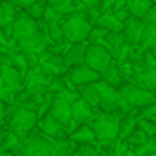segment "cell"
I'll return each instance as SVG.
<instances>
[{
  "mask_svg": "<svg viewBox=\"0 0 156 156\" xmlns=\"http://www.w3.org/2000/svg\"><path fill=\"white\" fill-rule=\"evenodd\" d=\"M91 24L87 22L83 14H71L67 20L63 22V36L65 40L73 44H81L91 36Z\"/></svg>",
  "mask_w": 156,
  "mask_h": 156,
  "instance_id": "6da1fadb",
  "label": "cell"
},
{
  "mask_svg": "<svg viewBox=\"0 0 156 156\" xmlns=\"http://www.w3.org/2000/svg\"><path fill=\"white\" fill-rule=\"evenodd\" d=\"M119 126H121V119L113 113H103L95 119L93 122V133L99 140H115L119 136Z\"/></svg>",
  "mask_w": 156,
  "mask_h": 156,
  "instance_id": "7a4b0ae2",
  "label": "cell"
},
{
  "mask_svg": "<svg viewBox=\"0 0 156 156\" xmlns=\"http://www.w3.org/2000/svg\"><path fill=\"white\" fill-rule=\"evenodd\" d=\"M85 65L95 69L97 73H105L107 69L113 65V55L109 53L105 46L101 44H93L87 48V57H85Z\"/></svg>",
  "mask_w": 156,
  "mask_h": 156,
  "instance_id": "3957f363",
  "label": "cell"
},
{
  "mask_svg": "<svg viewBox=\"0 0 156 156\" xmlns=\"http://www.w3.org/2000/svg\"><path fill=\"white\" fill-rule=\"evenodd\" d=\"M121 97L129 107H138V109H146L156 103V95L144 87H125L121 91Z\"/></svg>",
  "mask_w": 156,
  "mask_h": 156,
  "instance_id": "277c9868",
  "label": "cell"
},
{
  "mask_svg": "<svg viewBox=\"0 0 156 156\" xmlns=\"http://www.w3.org/2000/svg\"><path fill=\"white\" fill-rule=\"evenodd\" d=\"M38 32H40V24H38V20H34L30 14H20V16H16V20L12 22V36H14L18 42L32 38V36L38 34Z\"/></svg>",
  "mask_w": 156,
  "mask_h": 156,
  "instance_id": "5b68a950",
  "label": "cell"
},
{
  "mask_svg": "<svg viewBox=\"0 0 156 156\" xmlns=\"http://www.w3.org/2000/svg\"><path fill=\"white\" fill-rule=\"evenodd\" d=\"M36 126V113L32 109H18L12 117V133L24 136L26 133H30Z\"/></svg>",
  "mask_w": 156,
  "mask_h": 156,
  "instance_id": "8992f818",
  "label": "cell"
},
{
  "mask_svg": "<svg viewBox=\"0 0 156 156\" xmlns=\"http://www.w3.org/2000/svg\"><path fill=\"white\" fill-rule=\"evenodd\" d=\"M144 32H146V24H144V20H140V18L130 16V18L122 24V36H125L126 44H130V46L140 44L142 38H144Z\"/></svg>",
  "mask_w": 156,
  "mask_h": 156,
  "instance_id": "52a82bcc",
  "label": "cell"
},
{
  "mask_svg": "<svg viewBox=\"0 0 156 156\" xmlns=\"http://www.w3.org/2000/svg\"><path fill=\"white\" fill-rule=\"evenodd\" d=\"M18 48L24 55H40V53H44L46 48H48V36L42 34V32H38V34H34L32 38L18 42Z\"/></svg>",
  "mask_w": 156,
  "mask_h": 156,
  "instance_id": "ba28073f",
  "label": "cell"
},
{
  "mask_svg": "<svg viewBox=\"0 0 156 156\" xmlns=\"http://www.w3.org/2000/svg\"><path fill=\"white\" fill-rule=\"evenodd\" d=\"M97 89H99L101 105L105 107V111H111V109H115V107H119V101H121V91H119L115 85L107 83V81H97Z\"/></svg>",
  "mask_w": 156,
  "mask_h": 156,
  "instance_id": "9c48e42d",
  "label": "cell"
},
{
  "mask_svg": "<svg viewBox=\"0 0 156 156\" xmlns=\"http://www.w3.org/2000/svg\"><path fill=\"white\" fill-rule=\"evenodd\" d=\"M51 142L44 140V138H38V136H32L28 138L26 142L22 144V154L24 156H50L51 154Z\"/></svg>",
  "mask_w": 156,
  "mask_h": 156,
  "instance_id": "30bf717a",
  "label": "cell"
},
{
  "mask_svg": "<svg viewBox=\"0 0 156 156\" xmlns=\"http://www.w3.org/2000/svg\"><path fill=\"white\" fill-rule=\"evenodd\" d=\"M50 115L53 119H55L57 122H61V125H69V122L73 121V109L71 105L67 103V101L59 99V97H55V99L51 101V109H50Z\"/></svg>",
  "mask_w": 156,
  "mask_h": 156,
  "instance_id": "8fae6325",
  "label": "cell"
},
{
  "mask_svg": "<svg viewBox=\"0 0 156 156\" xmlns=\"http://www.w3.org/2000/svg\"><path fill=\"white\" fill-rule=\"evenodd\" d=\"M99 75L101 73H97L95 69H91L89 65H79V67H75L71 71V81L75 85H89V83H97L99 81Z\"/></svg>",
  "mask_w": 156,
  "mask_h": 156,
  "instance_id": "7c38bea8",
  "label": "cell"
},
{
  "mask_svg": "<svg viewBox=\"0 0 156 156\" xmlns=\"http://www.w3.org/2000/svg\"><path fill=\"white\" fill-rule=\"evenodd\" d=\"M105 48L113 57H121L122 51L126 50V40L122 36V32H109L105 36Z\"/></svg>",
  "mask_w": 156,
  "mask_h": 156,
  "instance_id": "4fadbf2b",
  "label": "cell"
},
{
  "mask_svg": "<svg viewBox=\"0 0 156 156\" xmlns=\"http://www.w3.org/2000/svg\"><path fill=\"white\" fill-rule=\"evenodd\" d=\"M0 77H2L4 85H6V91H16V89L20 87V83H22V73H20L18 69L14 67V65L6 63V61L2 63Z\"/></svg>",
  "mask_w": 156,
  "mask_h": 156,
  "instance_id": "5bb4252c",
  "label": "cell"
},
{
  "mask_svg": "<svg viewBox=\"0 0 156 156\" xmlns=\"http://www.w3.org/2000/svg\"><path fill=\"white\" fill-rule=\"evenodd\" d=\"M26 89H28L30 95H40V93H44L46 89H50V79H48V75L44 71H34L28 77Z\"/></svg>",
  "mask_w": 156,
  "mask_h": 156,
  "instance_id": "9a60e30c",
  "label": "cell"
},
{
  "mask_svg": "<svg viewBox=\"0 0 156 156\" xmlns=\"http://www.w3.org/2000/svg\"><path fill=\"white\" fill-rule=\"evenodd\" d=\"M85 57H87V48L81 46V44H75L71 46L63 55V61L67 67H79V65H85Z\"/></svg>",
  "mask_w": 156,
  "mask_h": 156,
  "instance_id": "2e32d148",
  "label": "cell"
},
{
  "mask_svg": "<svg viewBox=\"0 0 156 156\" xmlns=\"http://www.w3.org/2000/svg\"><path fill=\"white\" fill-rule=\"evenodd\" d=\"M71 109H73V121H77V122H87V121H91L93 115H95L93 113V107L85 99H81V97L71 105Z\"/></svg>",
  "mask_w": 156,
  "mask_h": 156,
  "instance_id": "e0dca14e",
  "label": "cell"
},
{
  "mask_svg": "<svg viewBox=\"0 0 156 156\" xmlns=\"http://www.w3.org/2000/svg\"><path fill=\"white\" fill-rule=\"evenodd\" d=\"M154 6V0H126V8L134 18L144 20L148 16L150 8Z\"/></svg>",
  "mask_w": 156,
  "mask_h": 156,
  "instance_id": "ac0fdd59",
  "label": "cell"
},
{
  "mask_svg": "<svg viewBox=\"0 0 156 156\" xmlns=\"http://www.w3.org/2000/svg\"><path fill=\"white\" fill-rule=\"evenodd\" d=\"M65 67L67 65H65L63 57H59V55H48L42 59V69L46 75H59Z\"/></svg>",
  "mask_w": 156,
  "mask_h": 156,
  "instance_id": "d6986e66",
  "label": "cell"
},
{
  "mask_svg": "<svg viewBox=\"0 0 156 156\" xmlns=\"http://www.w3.org/2000/svg\"><path fill=\"white\" fill-rule=\"evenodd\" d=\"M136 81L148 91H156V65H148V67L140 69L136 73Z\"/></svg>",
  "mask_w": 156,
  "mask_h": 156,
  "instance_id": "ffe728a7",
  "label": "cell"
},
{
  "mask_svg": "<svg viewBox=\"0 0 156 156\" xmlns=\"http://www.w3.org/2000/svg\"><path fill=\"white\" fill-rule=\"evenodd\" d=\"M40 126H42V130L48 134V136H53V138L61 136V133H63V129H65V126L61 125V122H57L55 119L51 117V115L44 117V119H42V122H40Z\"/></svg>",
  "mask_w": 156,
  "mask_h": 156,
  "instance_id": "44dd1931",
  "label": "cell"
},
{
  "mask_svg": "<svg viewBox=\"0 0 156 156\" xmlns=\"http://www.w3.org/2000/svg\"><path fill=\"white\" fill-rule=\"evenodd\" d=\"M81 99H85L91 107H97L101 105V95H99V89H97V83H89V85H83L79 91Z\"/></svg>",
  "mask_w": 156,
  "mask_h": 156,
  "instance_id": "7402d4cb",
  "label": "cell"
},
{
  "mask_svg": "<svg viewBox=\"0 0 156 156\" xmlns=\"http://www.w3.org/2000/svg\"><path fill=\"white\" fill-rule=\"evenodd\" d=\"M71 138H73V142H79V144H93L97 136H95V133H93V126L83 125L71 134Z\"/></svg>",
  "mask_w": 156,
  "mask_h": 156,
  "instance_id": "603a6c76",
  "label": "cell"
},
{
  "mask_svg": "<svg viewBox=\"0 0 156 156\" xmlns=\"http://www.w3.org/2000/svg\"><path fill=\"white\" fill-rule=\"evenodd\" d=\"M97 24H99V28H103L105 32H122V22H119L117 18H115V14H101L99 20H97Z\"/></svg>",
  "mask_w": 156,
  "mask_h": 156,
  "instance_id": "cb8c5ba5",
  "label": "cell"
},
{
  "mask_svg": "<svg viewBox=\"0 0 156 156\" xmlns=\"http://www.w3.org/2000/svg\"><path fill=\"white\" fill-rule=\"evenodd\" d=\"M138 126V121L134 117H130V115H126L125 119H121V126H119V138H122V140H129L130 134L136 130Z\"/></svg>",
  "mask_w": 156,
  "mask_h": 156,
  "instance_id": "d4e9b609",
  "label": "cell"
},
{
  "mask_svg": "<svg viewBox=\"0 0 156 156\" xmlns=\"http://www.w3.org/2000/svg\"><path fill=\"white\" fill-rule=\"evenodd\" d=\"M16 20V6L8 0V2H0V26L14 22Z\"/></svg>",
  "mask_w": 156,
  "mask_h": 156,
  "instance_id": "484cf974",
  "label": "cell"
},
{
  "mask_svg": "<svg viewBox=\"0 0 156 156\" xmlns=\"http://www.w3.org/2000/svg\"><path fill=\"white\" fill-rule=\"evenodd\" d=\"M46 30H48V38H51L53 42H61L65 38L63 26H59L57 22H46Z\"/></svg>",
  "mask_w": 156,
  "mask_h": 156,
  "instance_id": "4316f807",
  "label": "cell"
},
{
  "mask_svg": "<svg viewBox=\"0 0 156 156\" xmlns=\"http://www.w3.org/2000/svg\"><path fill=\"white\" fill-rule=\"evenodd\" d=\"M140 46H142V50H148V48L156 46V28L154 26L146 24V32H144V38H142Z\"/></svg>",
  "mask_w": 156,
  "mask_h": 156,
  "instance_id": "83f0119b",
  "label": "cell"
},
{
  "mask_svg": "<svg viewBox=\"0 0 156 156\" xmlns=\"http://www.w3.org/2000/svg\"><path fill=\"white\" fill-rule=\"evenodd\" d=\"M14 148H22V144H20V138H18V134L8 133L6 136H4V140H2V150L10 152V150H14Z\"/></svg>",
  "mask_w": 156,
  "mask_h": 156,
  "instance_id": "f1b7e54d",
  "label": "cell"
},
{
  "mask_svg": "<svg viewBox=\"0 0 156 156\" xmlns=\"http://www.w3.org/2000/svg\"><path fill=\"white\" fill-rule=\"evenodd\" d=\"M46 8H48V2H46V0H38L36 4H32V6L28 8V14H30L34 20L44 18V14H46Z\"/></svg>",
  "mask_w": 156,
  "mask_h": 156,
  "instance_id": "f546056e",
  "label": "cell"
},
{
  "mask_svg": "<svg viewBox=\"0 0 156 156\" xmlns=\"http://www.w3.org/2000/svg\"><path fill=\"white\" fill-rule=\"evenodd\" d=\"M138 129H140L148 138H154L156 136V122L154 121H148V119H138Z\"/></svg>",
  "mask_w": 156,
  "mask_h": 156,
  "instance_id": "4dcf8cb0",
  "label": "cell"
},
{
  "mask_svg": "<svg viewBox=\"0 0 156 156\" xmlns=\"http://www.w3.org/2000/svg\"><path fill=\"white\" fill-rule=\"evenodd\" d=\"M44 20L46 22H57L59 24L61 20H63V12L61 10H57V8H53L48 4V8H46V14H44Z\"/></svg>",
  "mask_w": 156,
  "mask_h": 156,
  "instance_id": "1f68e13d",
  "label": "cell"
},
{
  "mask_svg": "<svg viewBox=\"0 0 156 156\" xmlns=\"http://www.w3.org/2000/svg\"><path fill=\"white\" fill-rule=\"evenodd\" d=\"M136 152H138V156H152L156 152V140L154 138H148L142 146L136 148Z\"/></svg>",
  "mask_w": 156,
  "mask_h": 156,
  "instance_id": "d6a6232c",
  "label": "cell"
},
{
  "mask_svg": "<svg viewBox=\"0 0 156 156\" xmlns=\"http://www.w3.org/2000/svg\"><path fill=\"white\" fill-rule=\"evenodd\" d=\"M146 140H148V136H146V134L142 133L140 129H136L133 134H130V138H129V142H130L133 146H136V148H138V146H142Z\"/></svg>",
  "mask_w": 156,
  "mask_h": 156,
  "instance_id": "836d02e7",
  "label": "cell"
},
{
  "mask_svg": "<svg viewBox=\"0 0 156 156\" xmlns=\"http://www.w3.org/2000/svg\"><path fill=\"white\" fill-rule=\"evenodd\" d=\"M50 156H71L69 144H67V142H57V144H53Z\"/></svg>",
  "mask_w": 156,
  "mask_h": 156,
  "instance_id": "e575fe53",
  "label": "cell"
},
{
  "mask_svg": "<svg viewBox=\"0 0 156 156\" xmlns=\"http://www.w3.org/2000/svg\"><path fill=\"white\" fill-rule=\"evenodd\" d=\"M57 97H59V99H63V101H67L69 105H73L81 95H79V93H75V91H69V89H63V91H61Z\"/></svg>",
  "mask_w": 156,
  "mask_h": 156,
  "instance_id": "d590c367",
  "label": "cell"
},
{
  "mask_svg": "<svg viewBox=\"0 0 156 156\" xmlns=\"http://www.w3.org/2000/svg\"><path fill=\"white\" fill-rule=\"evenodd\" d=\"M105 77H107V83H111V85H115L119 81V73H117V69H115V65H111L105 71Z\"/></svg>",
  "mask_w": 156,
  "mask_h": 156,
  "instance_id": "8d00e7d4",
  "label": "cell"
},
{
  "mask_svg": "<svg viewBox=\"0 0 156 156\" xmlns=\"http://www.w3.org/2000/svg\"><path fill=\"white\" fill-rule=\"evenodd\" d=\"M48 4L53 6V8H57V10H61V12H65L67 6L71 4V0H48Z\"/></svg>",
  "mask_w": 156,
  "mask_h": 156,
  "instance_id": "74e56055",
  "label": "cell"
},
{
  "mask_svg": "<svg viewBox=\"0 0 156 156\" xmlns=\"http://www.w3.org/2000/svg\"><path fill=\"white\" fill-rule=\"evenodd\" d=\"M156 117V103L154 105H150V107H146V109H142V115H140V119H154Z\"/></svg>",
  "mask_w": 156,
  "mask_h": 156,
  "instance_id": "f35d334b",
  "label": "cell"
},
{
  "mask_svg": "<svg viewBox=\"0 0 156 156\" xmlns=\"http://www.w3.org/2000/svg\"><path fill=\"white\" fill-rule=\"evenodd\" d=\"M14 6H22V8H30L32 4H36L38 0H10Z\"/></svg>",
  "mask_w": 156,
  "mask_h": 156,
  "instance_id": "ab89813d",
  "label": "cell"
},
{
  "mask_svg": "<svg viewBox=\"0 0 156 156\" xmlns=\"http://www.w3.org/2000/svg\"><path fill=\"white\" fill-rule=\"evenodd\" d=\"M146 20H148L150 26H154V28H156V4H154L152 8H150V12H148V16H146Z\"/></svg>",
  "mask_w": 156,
  "mask_h": 156,
  "instance_id": "60d3db41",
  "label": "cell"
},
{
  "mask_svg": "<svg viewBox=\"0 0 156 156\" xmlns=\"http://www.w3.org/2000/svg\"><path fill=\"white\" fill-rule=\"evenodd\" d=\"M4 113H6V105H4V101L0 99V121H2V117H4Z\"/></svg>",
  "mask_w": 156,
  "mask_h": 156,
  "instance_id": "b9f144b4",
  "label": "cell"
},
{
  "mask_svg": "<svg viewBox=\"0 0 156 156\" xmlns=\"http://www.w3.org/2000/svg\"><path fill=\"white\" fill-rule=\"evenodd\" d=\"M83 2H85V4H87V6H89V8H95V6H97V4H99V0H83Z\"/></svg>",
  "mask_w": 156,
  "mask_h": 156,
  "instance_id": "7bdbcfd3",
  "label": "cell"
},
{
  "mask_svg": "<svg viewBox=\"0 0 156 156\" xmlns=\"http://www.w3.org/2000/svg\"><path fill=\"white\" fill-rule=\"evenodd\" d=\"M4 91H6V85H4V81H2V77H0V97L4 95Z\"/></svg>",
  "mask_w": 156,
  "mask_h": 156,
  "instance_id": "ee69618b",
  "label": "cell"
},
{
  "mask_svg": "<svg viewBox=\"0 0 156 156\" xmlns=\"http://www.w3.org/2000/svg\"><path fill=\"white\" fill-rule=\"evenodd\" d=\"M0 156H12L10 152H6V150H2V152H0Z\"/></svg>",
  "mask_w": 156,
  "mask_h": 156,
  "instance_id": "f6af8a7d",
  "label": "cell"
},
{
  "mask_svg": "<svg viewBox=\"0 0 156 156\" xmlns=\"http://www.w3.org/2000/svg\"><path fill=\"white\" fill-rule=\"evenodd\" d=\"M0 144H2V129H0Z\"/></svg>",
  "mask_w": 156,
  "mask_h": 156,
  "instance_id": "bcb514c9",
  "label": "cell"
},
{
  "mask_svg": "<svg viewBox=\"0 0 156 156\" xmlns=\"http://www.w3.org/2000/svg\"><path fill=\"white\" fill-rule=\"evenodd\" d=\"M0 2H2V0H0Z\"/></svg>",
  "mask_w": 156,
  "mask_h": 156,
  "instance_id": "7dc6e473",
  "label": "cell"
}]
</instances>
